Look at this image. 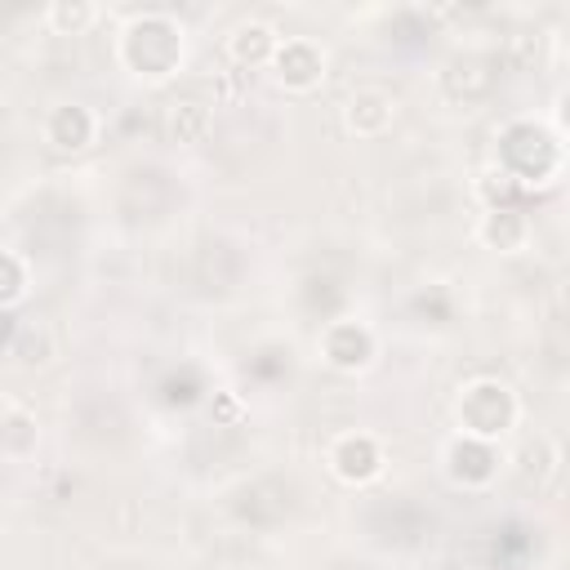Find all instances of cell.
I'll use <instances>...</instances> for the list:
<instances>
[{"instance_id": "7c38bea8", "label": "cell", "mask_w": 570, "mask_h": 570, "mask_svg": "<svg viewBox=\"0 0 570 570\" xmlns=\"http://www.w3.org/2000/svg\"><path fill=\"white\" fill-rule=\"evenodd\" d=\"M49 27L53 31H62V36H76V31H85L94 18H98V9L94 4H85V0H76V4H67V0H58V4H49Z\"/></svg>"}, {"instance_id": "6da1fadb", "label": "cell", "mask_w": 570, "mask_h": 570, "mask_svg": "<svg viewBox=\"0 0 570 570\" xmlns=\"http://www.w3.org/2000/svg\"><path fill=\"white\" fill-rule=\"evenodd\" d=\"M125 67H134L138 76H169L178 62H183V40L169 22L160 18H142L129 36H125V49H120Z\"/></svg>"}, {"instance_id": "7a4b0ae2", "label": "cell", "mask_w": 570, "mask_h": 570, "mask_svg": "<svg viewBox=\"0 0 570 570\" xmlns=\"http://www.w3.org/2000/svg\"><path fill=\"white\" fill-rule=\"evenodd\" d=\"M517 405H512V392L503 383H472L459 401V419L472 436H494L512 423Z\"/></svg>"}, {"instance_id": "5b68a950", "label": "cell", "mask_w": 570, "mask_h": 570, "mask_svg": "<svg viewBox=\"0 0 570 570\" xmlns=\"http://www.w3.org/2000/svg\"><path fill=\"white\" fill-rule=\"evenodd\" d=\"M276 31L267 27V22H240L236 27V36H232V45H227V53H232V62H240V67H263V62H272L276 58Z\"/></svg>"}, {"instance_id": "3957f363", "label": "cell", "mask_w": 570, "mask_h": 570, "mask_svg": "<svg viewBox=\"0 0 570 570\" xmlns=\"http://www.w3.org/2000/svg\"><path fill=\"white\" fill-rule=\"evenodd\" d=\"M392 116H396V102H392L387 94H379V89H361V94H352V98H347V107H343L347 129H352V134H361V138L383 134V129L392 125Z\"/></svg>"}, {"instance_id": "52a82bcc", "label": "cell", "mask_w": 570, "mask_h": 570, "mask_svg": "<svg viewBox=\"0 0 570 570\" xmlns=\"http://www.w3.org/2000/svg\"><path fill=\"white\" fill-rule=\"evenodd\" d=\"M490 249H499V254H512V249H521V240H525V218L517 214V209H508V205H494L485 218H481V232H476Z\"/></svg>"}, {"instance_id": "ba28073f", "label": "cell", "mask_w": 570, "mask_h": 570, "mask_svg": "<svg viewBox=\"0 0 570 570\" xmlns=\"http://www.w3.org/2000/svg\"><path fill=\"white\" fill-rule=\"evenodd\" d=\"M370 352H374V343H370V334H365L361 325H334V330L325 334V356H330L338 370L365 365Z\"/></svg>"}, {"instance_id": "277c9868", "label": "cell", "mask_w": 570, "mask_h": 570, "mask_svg": "<svg viewBox=\"0 0 570 570\" xmlns=\"http://www.w3.org/2000/svg\"><path fill=\"white\" fill-rule=\"evenodd\" d=\"M276 76H281V85H289V89H312L316 80H321V53L307 45V40H285V45H276Z\"/></svg>"}, {"instance_id": "8fae6325", "label": "cell", "mask_w": 570, "mask_h": 570, "mask_svg": "<svg viewBox=\"0 0 570 570\" xmlns=\"http://www.w3.org/2000/svg\"><path fill=\"white\" fill-rule=\"evenodd\" d=\"M334 468L343 481H365L379 472V450L370 436H347L338 450H334Z\"/></svg>"}, {"instance_id": "9c48e42d", "label": "cell", "mask_w": 570, "mask_h": 570, "mask_svg": "<svg viewBox=\"0 0 570 570\" xmlns=\"http://www.w3.org/2000/svg\"><path fill=\"white\" fill-rule=\"evenodd\" d=\"M36 450V419L22 405L0 410V454L4 459H27Z\"/></svg>"}, {"instance_id": "4fadbf2b", "label": "cell", "mask_w": 570, "mask_h": 570, "mask_svg": "<svg viewBox=\"0 0 570 570\" xmlns=\"http://www.w3.org/2000/svg\"><path fill=\"white\" fill-rule=\"evenodd\" d=\"M18 289H22V267L9 254H0V303L18 298Z\"/></svg>"}, {"instance_id": "8992f818", "label": "cell", "mask_w": 570, "mask_h": 570, "mask_svg": "<svg viewBox=\"0 0 570 570\" xmlns=\"http://www.w3.org/2000/svg\"><path fill=\"white\" fill-rule=\"evenodd\" d=\"M94 138V116L85 111V107H58L53 116H49V142L58 147V151H80L85 142Z\"/></svg>"}, {"instance_id": "30bf717a", "label": "cell", "mask_w": 570, "mask_h": 570, "mask_svg": "<svg viewBox=\"0 0 570 570\" xmlns=\"http://www.w3.org/2000/svg\"><path fill=\"white\" fill-rule=\"evenodd\" d=\"M165 134H169L174 142H200V138L209 134V107L196 102V98L174 102V107L165 111Z\"/></svg>"}]
</instances>
